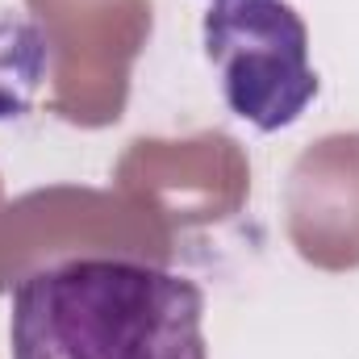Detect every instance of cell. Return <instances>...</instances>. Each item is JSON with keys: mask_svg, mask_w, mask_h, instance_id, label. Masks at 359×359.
<instances>
[{"mask_svg": "<svg viewBox=\"0 0 359 359\" xmlns=\"http://www.w3.org/2000/svg\"><path fill=\"white\" fill-rule=\"evenodd\" d=\"M201 288L138 259H67L13 292V359H209Z\"/></svg>", "mask_w": 359, "mask_h": 359, "instance_id": "obj_1", "label": "cell"}, {"mask_svg": "<svg viewBox=\"0 0 359 359\" xmlns=\"http://www.w3.org/2000/svg\"><path fill=\"white\" fill-rule=\"evenodd\" d=\"M205 55L222 76L230 113L264 134L292 126L318 96L305 21L284 0H213Z\"/></svg>", "mask_w": 359, "mask_h": 359, "instance_id": "obj_2", "label": "cell"}]
</instances>
